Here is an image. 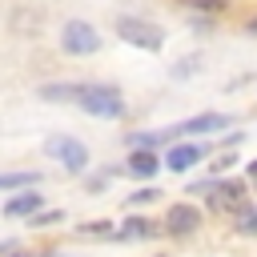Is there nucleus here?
<instances>
[{"instance_id":"obj_11","label":"nucleus","mask_w":257,"mask_h":257,"mask_svg":"<svg viewBox=\"0 0 257 257\" xmlns=\"http://www.w3.org/2000/svg\"><path fill=\"white\" fill-rule=\"evenodd\" d=\"M153 233H157V225H153L149 217H128L124 229H116L120 241H137V237H153Z\"/></svg>"},{"instance_id":"obj_2","label":"nucleus","mask_w":257,"mask_h":257,"mask_svg":"<svg viewBox=\"0 0 257 257\" xmlns=\"http://www.w3.org/2000/svg\"><path fill=\"white\" fill-rule=\"evenodd\" d=\"M189 193H205L213 213H233V209L241 213L245 209V185L241 181H205V185H193Z\"/></svg>"},{"instance_id":"obj_4","label":"nucleus","mask_w":257,"mask_h":257,"mask_svg":"<svg viewBox=\"0 0 257 257\" xmlns=\"http://www.w3.org/2000/svg\"><path fill=\"white\" fill-rule=\"evenodd\" d=\"M60 48L68 56H92L100 48V36H96V28L88 20H68L64 32H60Z\"/></svg>"},{"instance_id":"obj_1","label":"nucleus","mask_w":257,"mask_h":257,"mask_svg":"<svg viewBox=\"0 0 257 257\" xmlns=\"http://www.w3.org/2000/svg\"><path fill=\"white\" fill-rule=\"evenodd\" d=\"M76 104L88 112V116H100V120H116L124 112V100L112 84H80V96Z\"/></svg>"},{"instance_id":"obj_13","label":"nucleus","mask_w":257,"mask_h":257,"mask_svg":"<svg viewBox=\"0 0 257 257\" xmlns=\"http://www.w3.org/2000/svg\"><path fill=\"white\" fill-rule=\"evenodd\" d=\"M40 185V173H0V189H32Z\"/></svg>"},{"instance_id":"obj_5","label":"nucleus","mask_w":257,"mask_h":257,"mask_svg":"<svg viewBox=\"0 0 257 257\" xmlns=\"http://www.w3.org/2000/svg\"><path fill=\"white\" fill-rule=\"evenodd\" d=\"M44 153H48L52 161H60L68 173H80V169L88 165V149H84L76 137H48V141H44Z\"/></svg>"},{"instance_id":"obj_7","label":"nucleus","mask_w":257,"mask_h":257,"mask_svg":"<svg viewBox=\"0 0 257 257\" xmlns=\"http://www.w3.org/2000/svg\"><path fill=\"white\" fill-rule=\"evenodd\" d=\"M229 124H233V116H225V112H201V116L181 120L173 128H177V137H193V133H217V128H229Z\"/></svg>"},{"instance_id":"obj_12","label":"nucleus","mask_w":257,"mask_h":257,"mask_svg":"<svg viewBox=\"0 0 257 257\" xmlns=\"http://www.w3.org/2000/svg\"><path fill=\"white\" fill-rule=\"evenodd\" d=\"M80 84H40V100H76Z\"/></svg>"},{"instance_id":"obj_19","label":"nucleus","mask_w":257,"mask_h":257,"mask_svg":"<svg viewBox=\"0 0 257 257\" xmlns=\"http://www.w3.org/2000/svg\"><path fill=\"white\" fill-rule=\"evenodd\" d=\"M245 36H257V16H249V20H245Z\"/></svg>"},{"instance_id":"obj_16","label":"nucleus","mask_w":257,"mask_h":257,"mask_svg":"<svg viewBox=\"0 0 257 257\" xmlns=\"http://www.w3.org/2000/svg\"><path fill=\"white\" fill-rule=\"evenodd\" d=\"M185 8H197V12H221L225 0H181Z\"/></svg>"},{"instance_id":"obj_17","label":"nucleus","mask_w":257,"mask_h":257,"mask_svg":"<svg viewBox=\"0 0 257 257\" xmlns=\"http://www.w3.org/2000/svg\"><path fill=\"white\" fill-rule=\"evenodd\" d=\"M128 201H133V205H141V201H157V189H141V193H133Z\"/></svg>"},{"instance_id":"obj_18","label":"nucleus","mask_w":257,"mask_h":257,"mask_svg":"<svg viewBox=\"0 0 257 257\" xmlns=\"http://www.w3.org/2000/svg\"><path fill=\"white\" fill-rule=\"evenodd\" d=\"M52 221H60V213H56V209H52V213H36V217H32V225H52Z\"/></svg>"},{"instance_id":"obj_8","label":"nucleus","mask_w":257,"mask_h":257,"mask_svg":"<svg viewBox=\"0 0 257 257\" xmlns=\"http://www.w3.org/2000/svg\"><path fill=\"white\" fill-rule=\"evenodd\" d=\"M201 157H205L201 145H173V149L165 153V169H169V173H189Z\"/></svg>"},{"instance_id":"obj_10","label":"nucleus","mask_w":257,"mask_h":257,"mask_svg":"<svg viewBox=\"0 0 257 257\" xmlns=\"http://www.w3.org/2000/svg\"><path fill=\"white\" fill-rule=\"evenodd\" d=\"M36 209H40V193H20L4 205V217H36Z\"/></svg>"},{"instance_id":"obj_6","label":"nucleus","mask_w":257,"mask_h":257,"mask_svg":"<svg viewBox=\"0 0 257 257\" xmlns=\"http://www.w3.org/2000/svg\"><path fill=\"white\" fill-rule=\"evenodd\" d=\"M197 225H201V209H193L189 201H177V205L165 213V229L177 233V237H189Z\"/></svg>"},{"instance_id":"obj_9","label":"nucleus","mask_w":257,"mask_h":257,"mask_svg":"<svg viewBox=\"0 0 257 257\" xmlns=\"http://www.w3.org/2000/svg\"><path fill=\"white\" fill-rule=\"evenodd\" d=\"M133 177H153L157 169H161V157L153 153V149H137L133 157H128V165H124Z\"/></svg>"},{"instance_id":"obj_3","label":"nucleus","mask_w":257,"mask_h":257,"mask_svg":"<svg viewBox=\"0 0 257 257\" xmlns=\"http://www.w3.org/2000/svg\"><path fill=\"white\" fill-rule=\"evenodd\" d=\"M116 32H120V40H128L145 52H161V44H165V32L149 20H137V16H116Z\"/></svg>"},{"instance_id":"obj_15","label":"nucleus","mask_w":257,"mask_h":257,"mask_svg":"<svg viewBox=\"0 0 257 257\" xmlns=\"http://www.w3.org/2000/svg\"><path fill=\"white\" fill-rule=\"evenodd\" d=\"M237 229H241V233H257V205H245V209L237 213Z\"/></svg>"},{"instance_id":"obj_20","label":"nucleus","mask_w":257,"mask_h":257,"mask_svg":"<svg viewBox=\"0 0 257 257\" xmlns=\"http://www.w3.org/2000/svg\"><path fill=\"white\" fill-rule=\"evenodd\" d=\"M249 173H253V177H257V161H253V165H249Z\"/></svg>"},{"instance_id":"obj_14","label":"nucleus","mask_w":257,"mask_h":257,"mask_svg":"<svg viewBox=\"0 0 257 257\" xmlns=\"http://www.w3.org/2000/svg\"><path fill=\"white\" fill-rule=\"evenodd\" d=\"M76 233L80 237H116L112 221H88V225H76Z\"/></svg>"}]
</instances>
